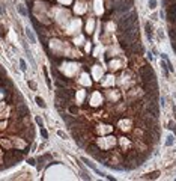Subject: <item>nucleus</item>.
Returning <instances> with one entry per match:
<instances>
[{
    "mask_svg": "<svg viewBox=\"0 0 176 181\" xmlns=\"http://www.w3.org/2000/svg\"><path fill=\"white\" fill-rule=\"evenodd\" d=\"M23 47H24V51H26V56H27V59L30 60L32 66H33V68H36V62H35V59H33V54H32V51L29 50L27 44H26V42H23Z\"/></svg>",
    "mask_w": 176,
    "mask_h": 181,
    "instance_id": "obj_1",
    "label": "nucleus"
},
{
    "mask_svg": "<svg viewBox=\"0 0 176 181\" xmlns=\"http://www.w3.org/2000/svg\"><path fill=\"white\" fill-rule=\"evenodd\" d=\"M83 161L86 163V165H87L89 168H92V169H93V171H95V172H96L98 175H101V177H107V174H104V172H101V171H100V169H98V168H96V166L93 165V163H92V161H89L87 158H83ZM107 178H108V177H107Z\"/></svg>",
    "mask_w": 176,
    "mask_h": 181,
    "instance_id": "obj_2",
    "label": "nucleus"
},
{
    "mask_svg": "<svg viewBox=\"0 0 176 181\" xmlns=\"http://www.w3.org/2000/svg\"><path fill=\"white\" fill-rule=\"evenodd\" d=\"M26 35H27V38L30 39V42H32V44H35V42H36V36L33 35L32 29H29V27H27V29H26Z\"/></svg>",
    "mask_w": 176,
    "mask_h": 181,
    "instance_id": "obj_3",
    "label": "nucleus"
},
{
    "mask_svg": "<svg viewBox=\"0 0 176 181\" xmlns=\"http://www.w3.org/2000/svg\"><path fill=\"white\" fill-rule=\"evenodd\" d=\"M145 29H146V35H148V38H149V39H152V38H153V32H152V26H151V23H146Z\"/></svg>",
    "mask_w": 176,
    "mask_h": 181,
    "instance_id": "obj_4",
    "label": "nucleus"
},
{
    "mask_svg": "<svg viewBox=\"0 0 176 181\" xmlns=\"http://www.w3.org/2000/svg\"><path fill=\"white\" fill-rule=\"evenodd\" d=\"M35 101H36V104H38L39 107H42V109H45V103H44V100H42L41 97H36V98H35Z\"/></svg>",
    "mask_w": 176,
    "mask_h": 181,
    "instance_id": "obj_5",
    "label": "nucleus"
},
{
    "mask_svg": "<svg viewBox=\"0 0 176 181\" xmlns=\"http://www.w3.org/2000/svg\"><path fill=\"white\" fill-rule=\"evenodd\" d=\"M175 143V137L170 134V136H167V140H166V145H167V147H172V145Z\"/></svg>",
    "mask_w": 176,
    "mask_h": 181,
    "instance_id": "obj_6",
    "label": "nucleus"
},
{
    "mask_svg": "<svg viewBox=\"0 0 176 181\" xmlns=\"http://www.w3.org/2000/svg\"><path fill=\"white\" fill-rule=\"evenodd\" d=\"M20 69H21L23 72H26L27 71V65H26V62L21 59V60H20Z\"/></svg>",
    "mask_w": 176,
    "mask_h": 181,
    "instance_id": "obj_7",
    "label": "nucleus"
},
{
    "mask_svg": "<svg viewBox=\"0 0 176 181\" xmlns=\"http://www.w3.org/2000/svg\"><path fill=\"white\" fill-rule=\"evenodd\" d=\"M35 121H36V124H38L39 127H44V121H42V118H39V116H36V118H35Z\"/></svg>",
    "mask_w": 176,
    "mask_h": 181,
    "instance_id": "obj_8",
    "label": "nucleus"
},
{
    "mask_svg": "<svg viewBox=\"0 0 176 181\" xmlns=\"http://www.w3.org/2000/svg\"><path fill=\"white\" fill-rule=\"evenodd\" d=\"M41 134H42L44 139H48V133H47V130L44 128V127H41Z\"/></svg>",
    "mask_w": 176,
    "mask_h": 181,
    "instance_id": "obj_9",
    "label": "nucleus"
},
{
    "mask_svg": "<svg viewBox=\"0 0 176 181\" xmlns=\"http://www.w3.org/2000/svg\"><path fill=\"white\" fill-rule=\"evenodd\" d=\"M149 8L151 9H155L156 8V0H149Z\"/></svg>",
    "mask_w": 176,
    "mask_h": 181,
    "instance_id": "obj_10",
    "label": "nucleus"
},
{
    "mask_svg": "<svg viewBox=\"0 0 176 181\" xmlns=\"http://www.w3.org/2000/svg\"><path fill=\"white\" fill-rule=\"evenodd\" d=\"M18 11H20V14H21V15H27V12H26V9H24L23 6H18Z\"/></svg>",
    "mask_w": 176,
    "mask_h": 181,
    "instance_id": "obj_11",
    "label": "nucleus"
},
{
    "mask_svg": "<svg viewBox=\"0 0 176 181\" xmlns=\"http://www.w3.org/2000/svg\"><path fill=\"white\" fill-rule=\"evenodd\" d=\"M169 128H172V130L175 131V134H176V124H173V122H169Z\"/></svg>",
    "mask_w": 176,
    "mask_h": 181,
    "instance_id": "obj_12",
    "label": "nucleus"
},
{
    "mask_svg": "<svg viewBox=\"0 0 176 181\" xmlns=\"http://www.w3.org/2000/svg\"><path fill=\"white\" fill-rule=\"evenodd\" d=\"M57 134H59V136H60V137H65V139H66V134H65L63 131H57Z\"/></svg>",
    "mask_w": 176,
    "mask_h": 181,
    "instance_id": "obj_13",
    "label": "nucleus"
},
{
    "mask_svg": "<svg viewBox=\"0 0 176 181\" xmlns=\"http://www.w3.org/2000/svg\"><path fill=\"white\" fill-rule=\"evenodd\" d=\"M29 165H32V166L35 165V160H33V158H29Z\"/></svg>",
    "mask_w": 176,
    "mask_h": 181,
    "instance_id": "obj_14",
    "label": "nucleus"
},
{
    "mask_svg": "<svg viewBox=\"0 0 176 181\" xmlns=\"http://www.w3.org/2000/svg\"><path fill=\"white\" fill-rule=\"evenodd\" d=\"M29 85H30V86H32V88H33V89H36V85H35V83H33V82H29Z\"/></svg>",
    "mask_w": 176,
    "mask_h": 181,
    "instance_id": "obj_15",
    "label": "nucleus"
},
{
    "mask_svg": "<svg viewBox=\"0 0 176 181\" xmlns=\"http://www.w3.org/2000/svg\"><path fill=\"white\" fill-rule=\"evenodd\" d=\"M173 110H175V116H176V107H173Z\"/></svg>",
    "mask_w": 176,
    "mask_h": 181,
    "instance_id": "obj_16",
    "label": "nucleus"
}]
</instances>
